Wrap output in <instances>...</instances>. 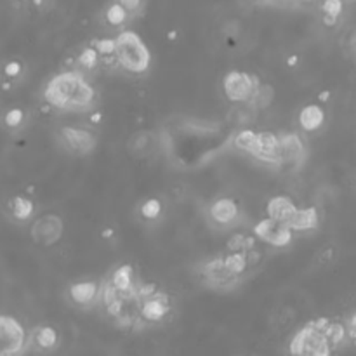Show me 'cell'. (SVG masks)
<instances>
[{
  "instance_id": "6da1fadb",
  "label": "cell",
  "mask_w": 356,
  "mask_h": 356,
  "mask_svg": "<svg viewBox=\"0 0 356 356\" xmlns=\"http://www.w3.org/2000/svg\"><path fill=\"white\" fill-rule=\"evenodd\" d=\"M98 92L94 85L87 80L85 73L66 68L53 75L44 87V101L51 108L60 112L78 113L92 109Z\"/></svg>"
},
{
  "instance_id": "7a4b0ae2",
  "label": "cell",
  "mask_w": 356,
  "mask_h": 356,
  "mask_svg": "<svg viewBox=\"0 0 356 356\" xmlns=\"http://www.w3.org/2000/svg\"><path fill=\"white\" fill-rule=\"evenodd\" d=\"M115 56L118 68L141 77L152 68V53L145 40L132 30H124L115 37Z\"/></svg>"
},
{
  "instance_id": "3957f363",
  "label": "cell",
  "mask_w": 356,
  "mask_h": 356,
  "mask_svg": "<svg viewBox=\"0 0 356 356\" xmlns=\"http://www.w3.org/2000/svg\"><path fill=\"white\" fill-rule=\"evenodd\" d=\"M233 146L238 152L254 157L259 162L280 167L282 146H280V136L275 132H258L252 129H244V131L236 132V136L233 138Z\"/></svg>"
},
{
  "instance_id": "277c9868",
  "label": "cell",
  "mask_w": 356,
  "mask_h": 356,
  "mask_svg": "<svg viewBox=\"0 0 356 356\" xmlns=\"http://www.w3.org/2000/svg\"><path fill=\"white\" fill-rule=\"evenodd\" d=\"M328 318H317L296 332L289 344V353L301 356H327L332 348L327 337Z\"/></svg>"
},
{
  "instance_id": "5b68a950",
  "label": "cell",
  "mask_w": 356,
  "mask_h": 356,
  "mask_svg": "<svg viewBox=\"0 0 356 356\" xmlns=\"http://www.w3.org/2000/svg\"><path fill=\"white\" fill-rule=\"evenodd\" d=\"M172 310V297L160 287L153 290L152 294H146L141 301V310H139L143 327L148 328L155 327V325H162L170 317Z\"/></svg>"
},
{
  "instance_id": "8992f818",
  "label": "cell",
  "mask_w": 356,
  "mask_h": 356,
  "mask_svg": "<svg viewBox=\"0 0 356 356\" xmlns=\"http://www.w3.org/2000/svg\"><path fill=\"white\" fill-rule=\"evenodd\" d=\"M259 84L261 80L256 75L244 70H231L222 78V92L229 103H249Z\"/></svg>"
},
{
  "instance_id": "52a82bcc",
  "label": "cell",
  "mask_w": 356,
  "mask_h": 356,
  "mask_svg": "<svg viewBox=\"0 0 356 356\" xmlns=\"http://www.w3.org/2000/svg\"><path fill=\"white\" fill-rule=\"evenodd\" d=\"M64 233V221L60 214L47 212L40 217L33 219L30 226V236L37 245L42 247H53L63 238Z\"/></svg>"
},
{
  "instance_id": "ba28073f",
  "label": "cell",
  "mask_w": 356,
  "mask_h": 356,
  "mask_svg": "<svg viewBox=\"0 0 356 356\" xmlns=\"http://www.w3.org/2000/svg\"><path fill=\"white\" fill-rule=\"evenodd\" d=\"M202 280L208 289L228 292V290H233L240 285L244 276L229 272L222 262V258H214L202 266Z\"/></svg>"
},
{
  "instance_id": "9c48e42d",
  "label": "cell",
  "mask_w": 356,
  "mask_h": 356,
  "mask_svg": "<svg viewBox=\"0 0 356 356\" xmlns=\"http://www.w3.org/2000/svg\"><path fill=\"white\" fill-rule=\"evenodd\" d=\"M252 235H254L258 240L272 245V247L285 249L292 244L296 233L292 231V228H290L287 222L276 221V219L266 215L265 219H261V221L254 226Z\"/></svg>"
},
{
  "instance_id": "30bf717a",
  "label": "cell",
  "mask_w": 356,
  "mask_h": 356,
  "mask_svg": "<svg viewBox=\"0 0 356 356\" xmlns=\"http://www.w3.org/2000/svg\"><path fill=\"white\" fill-rule=\"evenodd\" d=\"M57 138H60L61 146L75 157L91 155L96 150V145H98L94 132L84 127H77V125H64V127H61Z\"/></svg>"
},
{
  "instance_id": "8fae6325",
  "label": "cell",
  "mask_w": 356,
  "mask_h": 356,
  "mask_svg": "<svg viewBox=\"0 0 356 356\" xmlns=\"http://www.w3.org/2000/svg\"><path fill=\"white\" fill-rule=\"evenodd\" d=\"M28 334L16 318L0 314V356L25 353Z\"/></svg>"
},
{
  "instance_id": "7c38bea8",
  "label": "cell",
  "mask_w": 356,
  "mask_h": 356,
  "mask_svg": "<svg viewBox=\"0 0 356 356\" xmlns=\"http://www.w3.org/2000/svg\"><path fill=\"white\" fill-rule=\"evenodd\" d=\"M242 208L231 197H219L207 207V217L217 228H229L240 221Z\"/></svg>"
},
{
  "instance_id": "4fadbf2b",
  "label": "cell",
  "mask_w": 356,
  "mask_h": 356,
  "mask_svg": "<svg viewBox=\"0 0 356 356\" xmlns=\"http://www.w3.org/2000/svg\"><path fill=\"white\" fill-rule=\"evenodd\" d=\"M99 287L101 283L96 280H80L68 287L66 296L73 306L87 310V308L96 306L99 299Z\"/></svg>"
},
{
  "instance_id": "5bb4252c",
  "label": "cell",
  "mask_w": 356,
  "mask_h": 356,
  "mask_svg": "<svg viewBox=\"0 0 356 356\" xmlns=\"http://www.w3.org/2000/svg\"><path fill=\"white\" fill-rule=\"evenodd\" d=\"M280 146H282V160L280 167H301L306 159V145L299 134H283L280 136Z\"/></svg>"
},
{
  "instance_id": "9a60e30c",
  "label": "cell",
  "mask_w": 356,
  "mask_h": 356,
  "mask_svg": "<svg viewBox=\"0 0 356 356\" xmlns=\"http://www.w3.org/2000/svg\"><path fill=\"white\" fill-rule=\"evenodd\" d=\"M60 344L61 335L60 332H57V328H54L53 325H39V327H35L30 332L28 339H26V348H28V346H33V348L40 353L54 351V349H57Z\"/></svg>"
},
{
  "instance_id": "2e32d148",
  "label": "cell",
  "mask_w": 356,
  "mask_h": 356,
  "mask_svg": "<svg viewBox=\"0 0 356 356\" xmlns=\"http://www.w3.org/2000/svg\"><path fill=\"white\" fill-rule=\"evenodd\" d=\"M325 121H327V112H325L323 105H320V103H310V105L303 106L299 116H297L299 127L304 132H308V134L320 131L325 125Z\"/></svg>"
},
{
  "instance_id": "e0dca14e",
  "label": "cell",
  "mask_w": 356,
  "mask_h": 356,
  "mask_svg": "<svg viewBox=\"0 0 356 356\" xmlns=\"http://www.w3.org/2000/svg\"><path fill=\"white\" fill-rule=\"evenodd\" d=\"M6 208H8L9 217L16 222L32 221L37 212L35 202L30 197H26V195H15V197H11L8 204H6Z\"/></svg>"
},
{
  "instance_id": "ac0fdd59",
  "label": "cell",
  "mask_w": 356,
  "mask_h": 356,
  "mask_svg": "<svg viewBox=\"0 0 356 356\" xmlns=\"http://www.w3.org/2000/svg\"><path fill=\"white\" fill-rule=\"evenodd\" d=\"M296 211V202L290 197H287V195H276V197L269 198V202L266 204V215L276 219V221L287 222V224L294 217Z\"/></svg>"
},
{
  "instance_id": "d6986e66",
  "label": "cell",
  "mask_w": 356,
  "mask_h": 356,
  "mask_svg": "<svg viewBox=\"0 0 356 356\" xmlns=\"http://www.w3.org/2000/svg\"><path fill=\"white\" fill-rule=\"evenodd\" d=\"M26 75V64L21 60H8L0 68V89L11 91Z\"/></svg>"
},
{
  "instance_id": "ffe728a7",
  "label": "cell",
  "mask_w": 356,
  "mask_h": 356,
  "mask_svg": "<svg viewBox=\"0 0 356 356\" xmlns=\"http://www.w3.org/2000/svg\"><path fill=\"white\" fill-rule=\"evenodd\" d=\"M320 224V214L314 207H306L299 208L297 207L294 217L289 221V226L292 228V231H313Z\"/></svg>"
},
{
  "instance_id": "44dd1931",
  "label": "cell",
  "mask_w": 356,
  "mask_h": 356,
  "mask_svg": "<svg viewBox=\"0 0 356 356\" xmlns=\"http://www.w3.org/2000/svg\"><path fill=\"white\" fill-rule=\"evenodd\" d=\"M70 68L82 71V73H96L101 68V57H99L98 51L94 49L92 44L80 51L77 56L73 57V64Z\"/></svg>"
},
{
  "instance_id": "7402d4cb",
  "label": "cell",
  "mask_w": 356,
  "mask_h": 356,
  "mask_svg": "<svg viewBox=\"0 0 356 356\" xmlns=\"http://www.w3.org/2000/svg\"><path fill=\"white\" fill-rule=\"evenodd\" d=\"M92 46L98 51L99 57H101V68H118L115 56V39L109 37H103V39L92 40Z\"/></svg>"
},
{
  "instance_id": "603a6c76",
  "label": "cell",
  "mask_w": 356,
  "mask_h": 356,
  "mask_svg": "<svg viewBox=\"0 0 356 356\" xmlns=\"http://www.w3.org/2000/svg\"><path fill=\"white\" fill-rule=\"evenodd\" d=\"M103 19L108 26L112 28H122V26L129 25V21H132V18L129 16V12L122 8L118 2L112 0L108 6H106L105 12H103Z\"/></svg>"
},
{
  "instance_id": "cb8c5ba5",
  "label": "cell",
  "mask_w": 356,
  "mask_h": 356,
  "mask_svg": "<svg viewBox=\"0 0 356 356\" xmlns=\"http://www.w3.org/2000/svg\"><path fill=\"white\" fill-rule=\"evenodd\" d=\"M139 217L145 222H155L163 215V202L159 197H148L139 204Z\"/></svg>"
},
{
  "instance_id": "d4e9b609",
  "label": "cell",
  "mask_w": 356,
  "mask_h": 356,
  "mask_svg": "<svg viewBox=\"0 0 356 356\" xmlns=\"http://www.w3.org/2000/svg\"><path fill=\"white\" fill-rule=\"evenodd\" d=\"M222 262H224L226 268L229 269L231 273L235 275H240L244 276V273L251 268V262H249V256L247 252L244 251H226L224 256H221Z\"/></svg>"
},
{
  "instance_id": "484cf974",
  "label": "cell",
  "mask_w": 356,
  "mask_h": 356,
  "mask_svg": "<svg viewBox=\"0 0 356 356\" xmlns=\"http://www.w3.org/2000/svg\"><path fill=\"white\" fill-rule=\"evenodd\" d=\"M344 11V0H323L321 2V18L327 26H335Z\"/></svg>"
},
{
  "instance_id": "4316f807",
  "label": "cell",
  "mask_w": 356,
  "mask_h": 356,
  "mask_svg": "<svg viewBox=\"0 0 356 356\" xmlns=\"http://www.w3.org/2000/svg\"><path fill=\"white\" fill-rule=\"evenodd\" d=\"M256 244H258V238L254 235H245V233H233L231 236L228 238V247L226 251L233 252V251H252L256 249Z\"/></svg>"
},
{
  "instance_id": "83f0119b",
  "label": "cell",
  "mask_w": 356,
  "mask_h": 356,
  "mask_svg": "<svg viewBox=\"0 0 356 356\" xmlns=\"http://www.w3.org/2000/svg\"><path fill=\"white\" fill-rule=\"evenodd\" d=\"M2 122H4L8 131H19L26 122V112L21 106H12V108H9L8 112L4 113Z\"/></svg>"
},
{
  "instance_id": "f1b7e54d",
  "label": "cell",
  "mask_w": 356,
  "mask_h": 356,
  "mask_svg": "<svg viewBox=\"0 0 356 356\" xmlns=\"http://www.w3.org/2000/svg\"><path fill=\"white\" fill-rule=\"evenodd\" d=\"M273 96H275V92H273L272 85L259 84L254 94H252V98L249 99V105H252L254 108H266V106L272 105Z\"/></svg>"
},
{
  "instance_id": "f546056e",
  "label": "cell",
  "mask_w": 356,
  "mask_h": 356,
  "mask_svg": "<svg viewBox=\"0 0 356 356\" xmlns=\"http://www.w3.org/2000/svg\"><path fill=\"white\" fill-rule=\"evenodd\" d=\"M115 2H118V4L129 12V16H131L132 19L141 16L146 8V0H115Z\"/></svg>"
},
{
  "instance_id": "4dcf8cb0",
  "label": "cell",
  "mask_w": 356,
  "mask_h": 356,
  "mask_svg": "<svg viewBox=\"0 0 356 356\" xmlns=\"http://www.w3.org/2000/svg\"><path fill=\"white\" fill-rule=\"evenodd\" d=\"M297 63H299V56L287 57V64H289V66H297Z\"/></svg>"
},
{
  "instance_id": "1f68e13d",
  "label": "cell",
  "mask_w": 356,
  "mask_h": 356,
  "mask_svg": "<svg viewBox=\"0 0 356 356\" xmlns=\"http://www.w3.org/2000/svg\"><path fill=\"white\" fill-rule=\"evenodd\" d=\"M91 124H101V113H92Z\"/></svg>"
},
{
  "instance_id": "d6a6232c",
  "label": "cell",
  "mask_w": 356,
  "mask_h": 356,
  "mask_svg": "<svg viewBox=\"0 0 356 356\" xmlns=\"http://www.w3.org/2000/svg\"><path fill=\"white\" fill-rule=\"evenodd\" d=\"M283 2H289V4H294V2H301V4H313L317 0H283Z\"/></svg>"
},
{
  "instance_id": "836d02e7",
  "label": "cell",
  "mask_w": 356,
  "mask_h": 356,
  "mask_svg": "<svg viewBox=\"0 0 356 356\" xmlns=\"http://www.w3.org/2000/svg\"><path fill=\"white\" fill-rule=\"evenodd\" d=\"M115 235V233H113V229H105V233H103V236H105V238H109V236H113Z\"/></svg>"
},
{
  "instance_id": "e575fe53",
  "label": "cell",
  "mask_w": 356,
  "mask_h": 356,
  "mask_svg": "<svg viewBox=\"0 0 356 356\" xmlns=\"http://www.w3.org/2000/svg\"><path fill=\"white\" fill-rule=\"evenodd\" d=\"M328 98H330V94H328V92H327V91H325V92H323V94H320V101H321V103H325V101H327V99H328Z\"/></svg>"
},
{
  "instance_id": "d590c367",
  "label": "cell",
  "mask_w": 356,
  "mask_h": 356,
  "mask_svg": "<svg viewBox=\"0 0 356 356\" xmlns=\"http://www.w3.org/2000/svg\"><path fill=\"white\" fill-rule=\"evenodd\" d=\"M256 2H266V0H256Z\"/></svg>"
}]
</instances>
